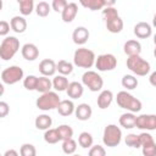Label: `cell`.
Returning a JSON list of instances; mask_svg holds the SVG:
<instances>
[{"label": "cell", "mask_w": 156, "mask_h": 156, "mask_svg": "<svg viewBox=\"0 0 156 156\" xmlns=\"http://www.w3.org/2000/svg\"><path fill=\"white\" fill-rule=\"evenodd\" d=\"M60 101L61 99L56 91H48V93L41 94L37 99L35 106L41 111H51L54 108H57Z\"/></svg>", "instance_id": "cell-5"}, {"label": "cell", "mask_w": 156, "mask_h": 156, "mask_svg": "<svg viewBox=\"0 0 156 156\" xmlns=\"http://www.w3.org/2000/svg\"><path fill=\"white\" fill-rule=\"evenodd\" d=\"M72 156H80V155H74V154H73V155H72Z\"/></svg>", "instance_id": "cell-50"}, {"label": "cell", "mask_w": 156, "mask_h": 156, "mask_svg": "<svg viewBox=\"0 0 156 156\" xmlns=\"http://www.w3.org/2000/svg\"><path fill=\"white\" fill-rule=\"evenodd\" d=\"M18 7L22 16H28L34 11V1L33 0H18Z\"/></svg>", "instance_id": "cell-31"}, {"label": "cell", "mask_w": 156, "mask_h": 156, "mask_svg": "<svg viewBox=\"0 0 156 156\" xmlns=\"http://www.w3.org/2000/svg\"><path fill=\"white\" fill-rule=\"evenodd\" d=\"M112 101H113V93L108 89H105V90L100 91V94L98 96V100H96V104H98L99 108L106 110L107 107H110Z\"/></svg>", "instance_id": "cell-17"}, {"label": "cell", "mask_w": 156, "mask_h": 156, "mask_svg": "<svg viewBox=\"0 0 156 156\" xmlns=\"http://www.w3.org/2000/svg\"><path fill=\"white\" fill-rule=\"evenodd\" d=\"M66 93H67L68 98H71L72 100L79 99L84 93V87L79 82H71L66 89Z\"/></svg>", "instance_id": "cell-20"}, {"label": "cell", "mask_w": 156, "mask_h": 156, "mask_svg": "<svg viewBox=\"0 0 156 156\" xmlns=\"http://www.w3.org/2000/svg\"><path fill=\"white\" fill-rule=\"evenodd\" d=\"M89 35H90V33H89L88 28H85L83 26H79V27H77L73 30V33H72V40L77 45H84L88 41Z\"/></svg>", "instance_id": "cell-12"}, {"label": "cell", "mask_w": 156, "mask_h": 156, "mask_svg": "<svg viewBox=\"0 0 156 156\" xmlns=\"http://www.w3.org/2000/svg\"><path fill=\"white\" fill-rule=\"evenodd\" d=\"M57 133H58V136H60V140H68V139H72L73 136V129L71 126L68 124H61L56 128Z\"/></svg>", "instance_id": "cell-32"}, {"label": "cell", "mask_w": 156, "mask_h": 156, "mask_svg": "<svg viewBox=\"0 0 156 156\" xmlns=\"http://www.w3.org/2000/svg\"><path fill=\"white\" fill-rule=\"evenodd\" d=\"M127 68L132 73H134L135 76H139V77H144V76L149 74L151 71L150 63L145 58H143L140 55L128 57L127 58Z\"/></svg>", "instance_id": "cell-4"}, {"label": "cell", "mask_w": 156, "mask_h": 156, "mask_svg": "<svg viewBox=\"0 0 156 156\" xmlns=\"http://www.w3.org/2000/svg\"><path fill=\"white\" fill-rule=\"evenodd\" d=\"M24 78V72L23 69L20 67V66H10L7 68H5L2 72H1V80L2 83L5 84H9V85H12V84H16L18 83L20 80H22Z\"/></svg>", "instance_id": "cell-8"}, {"label": "cell", "mask_w": 156, "mask_h": 156, "mask_svg": "<svg viewBox=\"0 0 156 156\" xmlns=\"http://www.w3.org/2000/svg\"><path fill=\"white\" fill-rule=\"evenodd\" d=\"M76 150H77V141L73 138L62 141V151L66 155H73L76 152Z\"/></svg>", "instance_id": "cell-35"}, {"label": "cell", "mask_w": 156, "mask_h": 156, "mask_svg": "<svg viewBox=\"0 0 156 156\" xmlns=\"http://www.w3.org/2000/svg\"><path fill=\"white\" fill-rule=\"evenodd\" d=\"M44 140L48 144H56L60 141V136L56 130V128H49L45 130L44 133Z\"/></svg>", "instance_id": "cell-33"}, {"label": "cell", "mask_w": 156, "mask_h": 156, "mask_svg": "<svg viewBox=\"0 0 156 156\" xmlns=\"http://www.w3.org/2000/svg\"><path fill=\"white\" fill-rule=\"evenodd\" d=\"M10 23L6 21H0V35L1 37H7V34L10 33Z\"/></svg>", "instance_id": "cell-44"}, {"label": "cell", "mask_w": 156, "mask_h": 156, "mask_svg": "<svg viewBox=\"0 0 156 156\" xmlns=\"http://www.w3.org/2000/svg\"><path fill=\"white\" fill-rule=\"evenodd\" d=\"M74 104L72 100H68V99H65V100H61L58 106H57V112L58 115L63 116V117H68L74 113Z\"/></svg>", "instance_id": "cell-21"}, {"label": "cell", "mask_w": 156, "mask_h": 156, "mask_svg": "<svg viewBox=\"0 0 156 156\" xmlns=\"http://www.w3.org/2000/svg\"><path fill=\"white\" fill-rule=\"evenodd\" d=\"M21 54H22V56H23L24 60H27V61H34L39 56V49L33 43H26L22 46V49H21Z\"/></svg>", "instance_id": "cell-13"}, {"label": "cell", "mask_w": 156, "mask_h": 156, "mask_svg": "<svg viewBox=\"0 0 156 156\" xmlns=\"http://www.w3.org/2000/svg\"><path fill=\"white\" fill-rule=\"evenodd\" d=\"M0 156H2V155H1V154H0Z\"/></svg>", "instance_id": "cell-52"}, {"label": "cell", "mask_w": 156, "mask_h": 156, "mask_svg": "<svg viewBox=\"0 0 156 156\" xmlns=\"http://www.w3.org/2000/svg\"><path fill=\"white\" fill-rule=\"evenodd\" d=\"M67 4H68V2H67L66 0H54L50 6H51V9H52L55 12H62Z\"/></svg>", "instance_id": "cell-43"}, {"label": "cell", "mask_w": 156, "mask_h": 156, "mask_svg": "<svg viewBox=\"0 0 156 156\" xmlns=\"http://www.w3.org/2000/svg\"><path fill=\"white\" fill-rule=\"evenodd\" d=\"M20 50V40L13 35H7L0 44V58L4 61L11 60Z\"/></svg>", "instance_id": "cell-3"}, {"label": "cell", "mask_w": 156, "mask_h": 156, "mask_svg": "<svg viewBox=\"0 0 156 156\" xmlns=\"http://www.w3.org/2000/svg\"><path fill=\"white\" fill-rule=\"evenodd\" d=\"M123 51H124V54L128 57L140 55V52H141V44H140V41H138L135 39L127 40L124 43V45H123Z\"/></svg>", "instance_id": "cell-18"}, {"label": "cell", "mask_w": 156, "mask_h": 156, "mask_svg": "<svg viewBox=\"0 0 156 156\" xmlns=\"http://www.w3.org/2000/svg\"><path fill=\"white\" fill-rule=\"evenodd\" d=\"M94 65L100 72L113 71L117 66V58L113 54H101L95 58Z\"/></svg>", "instance_id": "cell-9"}, {"label": "cell", "mask_w": 156, "mask_h": 156, "mask_svg": "<svg viewBox=\"0 0 156 156\" xmlns=\"http://www.w3.org/2000/svg\"><path fill=\"white\" fill-rule=\"evenodd\" d=\"M0 68H1V65H0Z\"/></svg>", "instance_id": "cell-51"}, {"label": "cell", "mask_w": 156, "mask_h": 156, "mask_svg": "<svg viewBox=\"0 0 156 156\" xmlns=\"http://www.w3.org/2000/svg\"><path fill=\"white\" fill-rule=\"evenodd\" d=\"M74 115H76V118H77L78 121L84 122V121H88V119L91 117V115H93V108H91V106H90L89 104L82 102V104H79L78 106H76V108H74Z\"/></svg>", "instance_id": "cell-14"}, {"label": "cell", "mask_w": 156, "mask_h": 156, "mask_svg": "<svg viewBox=\"0 0 156 156\" xmlns=\"http://www.w3.org/2000/svg\"><path fill=\"white\" fill-rule=\"evenodd\" d=\"M124 143L127 146L129 147H133V149H139L140 147V141H139V135L138 134H134V133H130L126 136L124 139Z\"/></svg>", "instance_id": "cell-37"}, {"label": "cell", "mask_w": 156, "mask_h": 156, "mask_svg": "<svg viewBox=\"0 0 156 156\" xmlns=\"http://www.w3.org/2000/svg\"><path fill=\"white\" fill-rule=\"evenodd\" d=\"M10 27L11 30H13L15 33H24L27 29V21L23 16H13L10 20Z\"/></svg>", "instance_id": "cell-19"}, {"label": "cell", "mask_w": 156, "mask_h": 156, "mask_svg": "<svg viewBox=\"0 0 156 156\" xmlns=\"http://www.w3.org/2000/svg\"><path fill=\"white\" fill-rule=\"evenodd\" d=\"M141 152L144 156H156V143H150L141 146Z\"/></svg>", "instance_id": "cell-40"}, {"label": "cell", "mask_w": 156, "mask_h": 156, "mask_svg": "<svg viewBox=\"0 0 156 156\" xmlns=\"http://www.w3.org/2000/svg\"><path fill=\"white\" fill-rule=\"evenodd\" d=\"M88 156H106V150L101 145H93L89 149Z\"/></svg>", "instance_id": "cell-41"}, {"label": "cell", "mask_w": 156, "mask_h": 156, "mask_svg": "<svg viewBox=\"0 0 156 156\" xmlns=\"http://www.w3.org/2000/svg\"><path fill=\"white\" fill-rule=\"evenodd\" d=\"M1 9H2V0H0V11H1Z\"/></svg>", "instance_id": "cell-49"}, {"label": "cell", "mask_w": 156, "mask_h": 156, "mask_svg": "<svg viewBox=\"0 0 156 156\" xmlns=\"http://www.w3.org/2000/svg\"><path fill=\"white\" fill-rule=\"evenodd\" d=\"M10 113V106L6 101H0V118L6 117Z\"/></svg>", "instance_id": "cell-45"}, {"label": "cell", "mask_w": 156, "mask_h": 156, "mask_svg": "<svg viewBox=\"0 0 156 156\" xmlns=\"http://www.w3.org/2000/svg\"><path fill=\"white\" fill-rule=\"evenodd\" d=\"M52 83V88L56 90V91H66L69 82L67 79V77L65 76H61V74H57L54 77V79L51 80Z\"/></svg>", "instance_id": "cell-25"}, {"label": "cell", "mask_w": 156, "mask_h": 156, "mask_svg": "<svg viewBox=\"0 0 156 156\" xmlns=\"http://www.w3.org/2000/svg\"><path fill=\"white\" fill-rule=\"evenodd\" d=\"M134 35L139 39H147L152 34V28L147 22H138L134 26Z\"/></svg>", "instance_id": "cell-15"}, {"label": "cell", "mask_w": 156, "mask_h": 156, "mask_svg": "<svg viewBox=\"0 0 156 156\" xmlns=\"http://www.w3.org/2000/svg\"><path fill=\"white\" fill-rule=\"evenodd\" d=\"M139 135V141H140V147L143 146V145H146V144H150V143H154L155 140H154V136L150 134V133H147V132H143V133H140V134H138Z\"/></svg>", "instance_id": "cell-42"}, {"label": "cell", "mask_w": 156, "mask_h": 156, "mask_svg": "<svg viewBox=\"0 0 156 156\" xmlns=\"http://www.w3.org/2000/svg\"><path fill=\"white\" fill-rule=\"evenodd\" d=\"M116 102L121 108L127 110V112H132V113L139 112L143 107L141 101L130 93H128L127 90H121L117 93Z\"/></svg>", "instance_id": "cell-1"}, {"label": "cell", "mask_w": 156, "mask_h": 156, "mask_svg": "<svg viewBox=\"0 0 156 156\" xmlns=\"http://www.w3.org/2000/svg\"><path fill=\"white\" fill-rule=\"evenodd\" d=\"M2 156H20V155L15 149H9V150L5 151V154Z\"/></svg>", "instance_id": "cell-46"}, {"label": "cell", "mask_w": 156, "mask_h": 156, "mask_svg": "<svg viewBox=\"0 0 156 156\" xmlns=\"http://www.w3.org/2000/svg\"><path fill=\"white\" fill-rule=\"evenodd\" d=\"M102 141L108 147L118 146L122 141V130L116 124H107L104 128Z\"/></svg>", "instance_id": "cell-6"}, {"label": "cell", "mask_w": 156, "mask_h": 156, "mask_svg": "<svg viewBox=\"0 0 156 156\" xmlns=\"http://www.w3.org/2000/svg\"><path fill=\"white\" fill-rule=\"evenodd\" d=\"M56 71L58 72V74L66 77L73 72V63H71L67 60H60L56 63Z\"/></svg>", "instance_id": "cell-27"}, {"label": "cell", "mask_w": 156, "mask_h": 156, "mask_svg": "<svg viewBox=\"0 0 156 156\" xmlns=\"http://www.w3.org/2000/svg\"><path fill=\"white\" fill-rule=\"evenodd\" d=\"M80 5L91 11H96V10L104 9L106 6V1L105 0H82Z\"/></svg>", "instance_id": "cell-30"}, {"label": "cell", "mask_w": 156, "mask_h": 156, "mask_svg": "<svg viewBox=\"0 0 156 156\" xmlns=\"http://www.w3.org/2000/svg\"><path fill=\"white\" fill-rule=\"evenodd\" d=\"M39 72L43 77H51L56 73V62L51 58H44L39 63Z\"/></svg>", "instance_id": "cell-11"}, {"label": "cell", "mask_w": 156, "mask_h": 156, "mask_svg": "<svg viewBox=\"0 0 156 156\" xmlns=\"http://www.w3.org/2000/svg\"><path fill=\"white\" fill-rule=\"evenodd\" d=\"M78 144L83 149H90L94 144V138L89 132H82L78 136Z\"/></svg>", "instance_id": "cell-29"}, {"label": "cell", "mask_w": 156, "mask_h": 156, "mask_svg": "<svg viewBox=\"0 0 156 156\" xmlns=\"http://www.w3.org/2000/svg\"><path fill=\"white\" fill-rule=\"evenodd\" d=\"M155 77H156V73H155V72H152V73H151V76H150V82H151V84H152V85H155V82H154Z\"/></svg>", "instance_id": "cell-47"}, {"label": "cell", "mask_w": 156, "mask_h": 156, "mask_svg": "<svg viewBox=\"0 0 156 156\" xmlns=\"http://www.w3.org/2000/svg\"><path fill=\"white\" fill-rule=\"evenodd\" d=\"M20 155L21 156H37V149L33 144L26 143L20 147Z\"/></svg>", "instance_id": "cell-38"}, {"label": "cell", "mask_w": 156, "mask_h": 156, "mask_svg": "<svg viewBox=\"0 0 156 156\" xmlns=\"http://www.w3.org/2000/svg\"><path fill=\"white\" fill-rule=\"evenodd\" d=\"M95 52L87 48H79L73 54V65L79 68H91L95 63Z\"/></svg>", "instance_id": "cell-2"}, {"label": "cell", "mask_w": 156, "mask_h": 156, "mask_svg": "<svg viewBox=\"0 0 156 156\" xmlns=\"http://www.w3.org/2000/svg\"><path fill=\"white\" fill-rule=\"evenodd\" d=\"M118 16H119L118 10H117L115 6H106V7H104V10H102V17H104L105 21H110V20L116 18V17H118Z\"/></svg>", "instance_id": "cell-36"}, {"label": "cell", "mask_w": 156, "mask_h": 156, "mask_svg": "<svg viewBox=\"0 0 156 156\" xmlns=\"http://www.w3.org/2000/svg\"><path fill=\"white\" fill-rule=\"evenodd\" d=\"M135 113H132V112H124L119 116V126L126 128V129H132L135 127Z\"/></svg>", "instance_id": "cell-22"}, {"label": "cell", "mask_w": 156, "mask_h": 156, "mask_svg": "<svg viewBox=\"0 0 156 156\" xmlns=\"http://www.w3.org/2000/svg\"><path fill=\"white\" fill-rule=\"evenodd\" d=\"M135 127L141 130L151 132L156 129V115H146L143 113L136 116L135 118Z\"/></svg>", "instance_id": "cell-10"}, {"label": "cell", "mask_w": 156, "mask_h": 156, "mask_svg": "<svg viewBox=\"0 0 156 156\" xmlns=\"http://www.w3.org/2000/svg\"><path fill=\"white\" fill-rule=\"evenodd\" d=\"M4 93H5V87L2 83H0V98L4 95Z\"/></svg>", "instance_id": "cell-48"}, {"label": "cell", "mask_w": 156, "mask_h": 156, "mask_svg": "<svg viewBox=\"0 0 156 156\" xmlns=\"http://www.w3.org/2000/svg\"><path fill=\"white\" fill-rule=\"evenodd\" d=\"M50 10H51V6L46 1H39L34 7V11L39 17H46L50 13Z\"/></svg>", "instance_id": "cell-34"}, {"label": "cell", "mask_w": 156, "mask_h": 156, "mask_svg": "<svg viewBox=\"0 0 156 156\" xmlns=\"http://www.w3.org/2000/svg\"><path fill=\"white\" fill-rule=\"evenodd\" d=\"M34 124H35V128L39 129V130H46V129H49L51 127L52 118L49 115L43 113V115H39V116L35 117Z\"/></svg>", "instance_id": "cell-24"}, {"label": "cell", "mask_w": 156, "mask_h": 156, "mask_svg": "<svg viewBox=\"0 0 156 156\" xmlns=\"http://www.w3.org/2000/svg\"><path fill=\"white\" fill-rule=\"evenodd\" d=\"M37 82H38V77L34 74H29V76L23 78V87L27 90H35Z\"/></svg>", "instance_id": "cell-39"}, {"label": "cell", "mask_w": 156, "mask_h": 156, "mask_svg": "<svg viewBox=\"0 0 156 156\" xmlns=\"http://www.w3.org/2000/svg\"><path fill=\"white\" fill-rule=\"evenodd\" d=\"M52 89V83L50 80V78L48 77H38V82H37V87H35V90L40 94H44V93H48V91H51Z\"/></svg>", "instance_id": "cell-26"}, {"label": "cell", "mask_w": 156, "mask_h": 156, "mask_svg": "<svg viewBox=\"0 0 156 156\" xmlns=\"http://www.w3.org/2000/svg\"><path fill=\"white\" fill-rule=\"evenodd\" d=\"M78 13V5L76 2H68L61 12V18L65 23H71Z\"/></svg>", "instance_id": "cell-16"}, {"label": "cell", "mask_w": 156, "mask_h": 156, "mask_svg": "<svg viewBox=\"0 0 156 156\" xmlns=\"http://www.w3.org/2000/svg\"><path fill=\"white\" fill-rule=\"evenodd\" d=\"M105 26H106V29L110 32V33H113V34H117L119 32H122L123 29V20L121 18V16L116 17V18H112L110 21H105Z\"/></svg>", "instance_id": "cell-23"}, {"label": "cell", "mask_w": 156, "mask_h": 156, "mask_svg": "<svg viewBox=\"0 0 156 156\" xmlns=\"http://www.w3.org/2000/svg\"><path fill=\"white\" fill-rule=\"evenodd\" d=\"M121 84H122V87H123L124 89H127V90H134V89L138 87L139 82H138V79H136L135 76H133V74H124V76L122 77Z\"/></svg>", "instance_id": "cell-28"}, {"label": "cell", "mask_w": 156, "mask_h": 156, "mask_svg": "<svg viewBox=\"0 0 156 156\" xmlns=\"http://www.w3.org/2000/svg\"><path fill=\"white\" fill-rule=\"evenodd\" d=\"M82 84L84 87H87L90 91L96 93V91H100L102 89V87H104V79H102V77L98 72L88 69L82 76Z\"/></svg>", "instance_id": "cell-7"}]
</instances>
